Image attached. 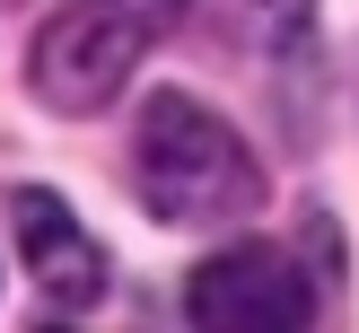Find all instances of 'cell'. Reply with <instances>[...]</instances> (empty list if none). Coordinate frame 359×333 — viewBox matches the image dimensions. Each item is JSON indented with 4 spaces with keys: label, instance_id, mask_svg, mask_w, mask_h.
I'll return each mask as SVG.
<instances>
[{
    "label": "cell",
    "instance_id": "2",
    "mask_svg": "<svg viewBox=\"0 0 359 333\" xmlns=\"http://www.w3.org/2000/svg\"><path fill=\"white\" fill-rule=\"evenodd\" d=\"M184 9L193 0H62L27 53V88L53 114H97Z\"/></svg>",
    "mask_w": 359,
    "mask_h": 333
},
{
    "label": "cell",
    "instance_id": "1",
    "mask_svg": "<svg viewBox=\"0 0 359 333\" xmlns=\"http://www.w3.org/2000/svg\"><path fill=\"white\" fill-rule=\"evenodd\" d=\"M132 175H140V202L175 228H228L263 202V167L202 97H149L140 105V132H132Z\"/></svg>",
    "mask_w": 359,
    "mask_h": 333
},
{
    "label": "cell",
    "instance_id": "5",
    "mask_svg": "<svg viewBox=\"0 0 359 333\" xmlns=\"http://www.w3.org/2000/svg\"><path fill=\"white\" fill-rule=\"evenodd\" d=\"M44 333H62V325H44Z\"/></svg>",
    "mask_w": 359,
    "mask_h": 333
},
{
    "label": "cell",
    "instance_id": "3",
    "mask_svg": "<svg viewBox=\"0 0 359 333\" xmlns=\"http://www.w3.org/2000/svg\"><path fill=\"white\" fill-rule=\"evenodd\" d=\"M184 325L193 333H307L316 325V290L280 245H228L184 280Z\"/></svg>",
    "mask_w": 359,
    "mask_h": 333
},
{
    "label": "cell",
    "instance_id": "4",
    "mask_svg": "<svg viewBox=\"0 0 359 333\" xmlns=\"http://www.w3.org/2000/svg\"><path fill=\"white\" fill-rule=\"evenodd\" d=\"M18 245H27V272H35V290L44 298H62V307H88V298L105 290V254H97V237H88L79 219L62 210V193H18Z\"/></svg>",
    "mask_w": 359,
    "mask_h": 333
}]
</instances>
